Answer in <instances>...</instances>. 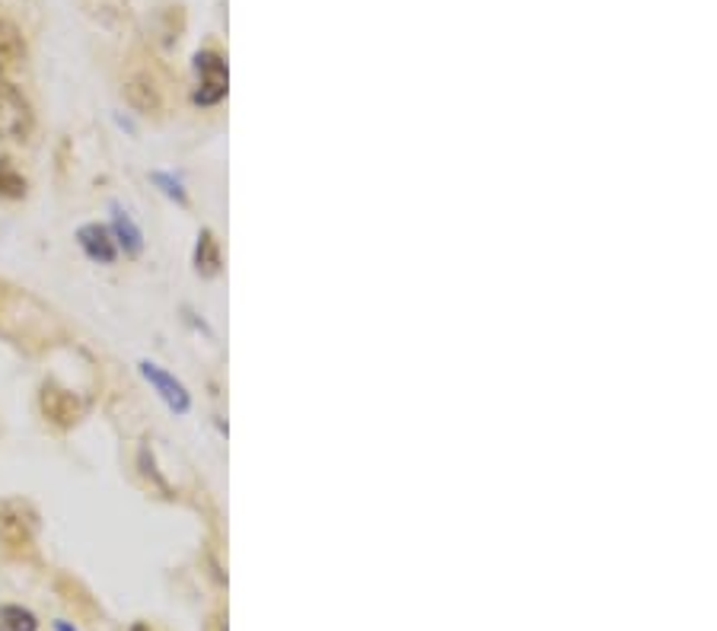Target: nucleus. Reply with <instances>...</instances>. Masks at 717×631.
I'll return each mask as SVG.
<instances>
[{
  "mask_svg": "<svg viewBox=\"0 0 717 631\" xmlns=\"http://www.w3.org/2000/svg\"><path fill=\"white\" fill-rule=\"evenodd\" d=\"M32 134V106L13 84L0 80V141H26Z\"/></svg>",
  "mask_w": 717,
  "mask_h": 631,
  "instance_id": "1",
  "label": "nucleus"
},
{
  "mask_svg": "<svg viewBox=\"0 0 717 631\" xmlns=\"http://www.w3.org/2000/svg\"><path fill=\"white\" fill-rule=\"evenodd\" d=\"M195 74H198V84H195L192 99L198 106H217L227 96V64H224V58L217 52H198Z\"/></svg>",
  "mask_w": 717,
  "mask_h": 631,
  "instance_id": "2",
  "label": "nucleus"
},
{
  "mask_svg": "<svg viewBox=\"0 0 717 631\" xmlns=\"http://www.w3.org/2000/svg\"><path fill=\"white\" fill-rule=\"evenodd\" d=\"M141 373H144V380H148L153 390L160 392V399L173 409V412H180V415H185L188 412V392H185V387H182L176 377H170L166 370H160L156 363L144 361L141 363Z\"/></svg>",
  "mask_w": 717,
  "mask_h": 631,
  "instance_id": "3",
  "label": "nucleus"
},
{
  "mask_svg": "<svg viewBox=\"0 0 717 631\" xmlns=\"http://www.w3.org/2000/svg\"><path fill=\"white\" fill-rule=\"evenodd\" d=\"M42 412L48 415V418L55 421V424H61V427H70L74 421L80 418V402L70 395L67 390H58V387H45L42 390Z\"/></svg>",
  "mask_w": 717,
  "mask_h": 631,
  "instance_id": "4",
  "label": "nucleus"
},
{
  "mask_svg": "<svg viewBox=\"0 0 717 631\" xmlns=\"http://www.w3.org/2000/svg\"><path fill=\"white\" fill-rule=\"evenodd\" d=\"M77 242H80V249L90 255L93 262H102V265L116 262V240H112V233L106 227H99V224L80 227L77 230Z\"/></svg>",
  "mask_w": 717,
  "mask_h": 631,
  "instance_id": "5",
  "label": "nucleus"
},
{
  "mask_svg": "<svg viewBox=\"0 0 717 631\" xmlns=\"http://www.w3.org/2000/svg\"><path fill=\"white\" fill-rule=\"evenodd\" d=\"M26 58V39L20 26L7 17H0V74L17 67L20 61Z\"/></svg>",
  "mask_w": 717,
  "mask_h": 631,
  "instance_id": "6",
  "label": "nucleus"
},
{
  "mask_svg": "<svg viewBox=\"0 0 717 631\" xmlns=\"http://www.w3.org/2000/svg\"><path fill=\"white\" fill-rule=\"evenodd\" d=\"M128 99H131L138 109H144V112H156V109L163 106V99H160V93H156V84L150 80L148 74L134 77V80L128 84Z\"/></svg>",
  "mask_w": 717,
  "mask_h": 631,
  "instance_id": "7",
  "label": "nucleus"
},
{
  "mask_svg": "<svg viewBox=\"0 0 717 631\" xmlns=\"http://www.w3.org/2000/svg\"><path fill=\"white\" fill-rule=\"evenodd\" d=\"M23 195H26V176L10 160H0V198H23Z\"/></svg>",
  "mask_w": 717,
  "mask_h": 631,
  "instance_id": "8",
  "label": "nucleus"
},
{
  "mask_svg": "<svg viewBox=\"0 0 717 631\" xmlns=\"http://www.w3.org/2000/svg\"><path fill=\"white\" fill-rule=\"evenodd\" d=\"M116 237H119V242L131 252V255H138L141 252V246H144V240H141V230L134 227V220L124 214L121 208H116Z\"/></svg>",
  "mask_w": 717,
  "mask_h": 631,
  "instance_id": "9",
  "label": "nucleus"
},
{
  "mask_svg": "<svg viewBox=\"0 0 717 631\" xmlns=\"http://www.w3.org/2000/svg\"><path fill=\"white\" fill-rule=\"evenodd\" d=\"M0 625H3L7 631H35L39 629L35 616H32L30 609H23V606H3V609H0Z\"/></svg>",
  "mask_w": 717,
  "mask_h": 631,
  "instance_id": "10",
  "label": "nucleus"
},
{
  "mask_svg": "<svg viewBox=\"0 0 717 631\" xmlns=\"http://www.w3.org/2000/svg\"><path fill=\"white\" fill-rule=\"evenodd\" d=\"M198 271L205 269V274H214L217 265H220V255H217V246L210 240V233H202V242H198Z\"/></svg>",
  "mask_w": 717,
  "mask_h": 631,
  "instance_id": "11",
  "label": "nucleus"
},
{
  "mask_svg": "<svg viewBox=\"0 0 717 631\" xmlns=\"http://www.w3.org/2000/svg\"><path fill=\"white\" fill-rule=\"evenodd\" d=\"M153 182H156V185H163V192H166L170 198H180V202H185V192H182L180 182H173L170 176H163V173H156V176H153Z\"/></svg>",
  "mask_w": 717,
  "mask_h": 631,
  "instance_id": "12",
  "label": "nucleus"
},
{
  "mask_svg": "<svg viewBox=\"0 0 717 631\" xmlns=\"http://www.w3.org/2000/svg\"><path fill=\"white\" fill-rule=\"evenodd\" d=\"M55 631H74V629H70V625H64V622H58V625H55Z\"/></svg>",
  "mask_w": 717,
  "mask_h": 631,
  "instance_id": "13",
  "label": "nucleus"
},
{
  "mask_svg": "<svg viewBox=\"0 0 717 631\" xmlns=\"http://www.w3.org/2000/svg\"><path fill=\"white\" fill-rule=\"evenodd\" d=\"M134 631H144V629H134Z\"/></svg>",
  "mask_w": 717,
  "mask_h": 631,
  "instance_id": "14",
  "label": "nucleus"
}]
</instances>
